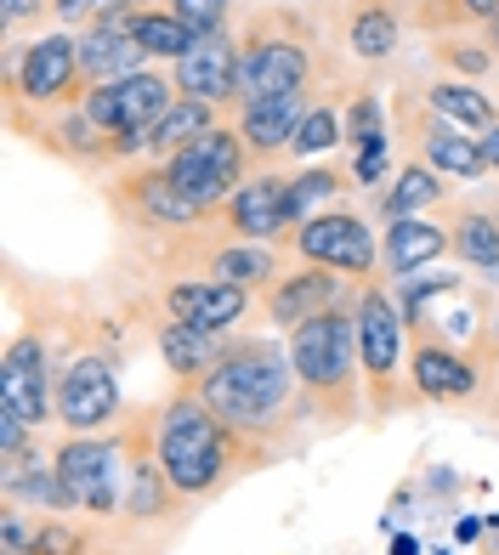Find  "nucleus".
<instances>
[{
  "label": "nucleus",
  "instance_id": "obj_41",
  "mask_svg": "<svg viewBox=\"0 0 499 555\" xmlns=\"http://www.w3.org/2000/svg\"><path fill=\"white\" fill-rule=\"evenodd\" d=\"M7 555H35V527L23 511H7Z\"/></svg>",
  "mask_w": 499,
  "mask_h": 555
},
{
  "label": "nucleus",
  "instance_id": "obj_7",
  "mask_svg": "<svg viewBox=\"0 0 499 555\" xmlns=\"http://www.w3.org/2000/svg\"><path fill=\"white\" fill-rule=\"evenodd\" d=\"M125 442L114 437H68L57 453H52V470L63 482V499L68 511H86V516H114L125 511Z\"/></svg>",
  "mask_w": 499,
  "mask_h": 555
},
{
  "label": "nucleus",
  "instance_id": "obj_26",
  "mask_svg": "<svg viewBox=\"0 0 499 555\" xmlns=\"http://www.w3.org/2000/svg\"><path fill=\"white\" fill-rule=\"evenodd\" d=\"M205 278L233 284V289H272V278H279V249L250 244V238H221L205 256Z\"/></svg>",
  "mask_w": 499,
  "mask_h": 555
},
{
  "label": "nucleus",
  "instance_id": "obj_10",
  "mask_svg": "<svg viewBox=\"0 0 499 555\" xmlns=\"http://www.w3.org/2000/svg\"><path fill=\"white\" fill-rule=\"evenodd\" d=\"M52 409L63 420L68 437H97L119 420V380H114V363L97 358V351H80L57 369V386H52Z\"/></svg>",
  "mask_w": 499,
  "mask_h": 555
},
{
  "label": "nucleus",
  "instance_id": "obj_21",
  "mask_svg": "<svg viewBox=\"0 0 499 555\" xmlns=\"http://www.w3.org/2000/svg\"><path fill=\"white\" fill-rule=\"evenodd\" d=\"M142 68H148V52L119 29L114 12L91 17L80 29V74H86V86H114V80H131V74H142Z\"/></svg>",
  "mask_w": 499,
  "mask_h": 555
},
{
  "label": "nucleus",
  "instance_id": "obj_11",
  "mask_svg": "<svg viewBox=\"0 0 499 555\" xmlns=\"http://www.w3.org/2000/svg\"><path fill=\"white\" fill-rule=\"evenodd\" d=\"M312 80V52L295 35H272L267 17L239 40V103L256 96H284V91H307Z\"/></svg>",
  "mask_w": 499,
  "mask_h": 555
},
{
  "label": "nucleus",
  "instance_id": "obj_28",
  "mask_svg": "<svg viewBox=\"0 0 499 555\" xmlns=\"http://www.w3.org/2000/svg\"><path fill=\"white\" fill-rule=\"evenodd\" d=\"M7 511H46V516L68 511L57 470H46L40 453H17V460H7Z\"/></svg>",
  "mask_w": 499,
  "mask_h": 555
},
{
  "label": "nucleus",
  "instance_id": "obj_24",
  "mask_svg": "<svg viewBox=\"0 0 499 555\" xmlns=\"http://www.w3.org/2000/svg\"><path fill=\"white\" fill-rule=\"evenodd\" d=\"M448 256L499 284V216L477 205H455L448 210Z\"/></svg>",
  "mask_w": 499,
  "mask_h": 555
},
{
  "label": "nucleus",
  "instance_id": "obj_15",
  "mask_svg": "<svg viewBox=\"0 0 499 555\" xmlns=\"http://www.w3.org/2000/svg\"><path fill=\"white\" fill-rule=\"evenodd\" d=\"M114 198L119 210L131 216L137 227H148V233H182V227H199L205 221V210L193 205V198L170 182V170L154 165V170H131L114 182Z\"/></svg>",
  "mask_w": 499,
  "mask_h": 555
},
{
  "label": "nucleus",
  "instance_id": "obj_5",
  "mask_svg": "<svg viewBox=\"0 0 499 555\" xmlns=\"http://www.w3.org/2000/svg\"><path fill=\"white\" fill-rule=\"evenodd\" d=\"M7 91H12V119H23V108L40 114H63L86 103V74H80V35H35L29 46L7 52Z\"/></svg>",
  "mask_w": 499,
  "mask_h": 555
},
{
  "label": "nucleus",
  "instance_id": "obj_50",
  "mask_svg": "<svg viewBox=\"0 0 499 555\" xmlns=\"http://www.w3.org/2000/svg\"><path fill=\"white\" fill-rule=\"evenodd\" d=\"M165 7H170V0H165Z\"/></svg>",
  "mask_w": 499,
  "mask_h": 555
},
{
  "label": "nucleus",
  "instance_id": "obj_2",
  "mask_svg": "<svg viewBox=\"0 0 499 555\" xmlns=\"http://www.w3.org/2000/svg\"><path fill=\"white\" fill-rule=\"evenodd\" d=\"M154 460L182 499H205L228 488L244 465H261V453L199 397V386H177L170 402L154 409Z\"/></svg>",
  "mask_w": 499,
  "mask_h": 555
},
{
  "label": "nucleus",
  "instance_id": "obj_30",
  "mask_svg": "<svg viewBox=\"0 0 499 555\" xmlns=\"http://www.w3.org/2000/svg\"><path fill=\"white\" fill-rule=\"evenodd\" d=\"M465 289V278L455 272H409V278H392V300H397V312H404V323L420 335L432 323V312L443 307V300H455Z\"/></svg>",
  "mask_w": 499,
  "mask_h": 555
},
{
  "label": "nucleus",
  "instance_id": "obj_45",
  "mask_svg": "<svg viewBox=\"0 0 499 555\" xmlns=\"http://www.w3.org/2000/svg\"><path fill=\"white\" fill-rule=\"evenodd\" d=\"M483 154H488V170H499V119L483 131Z\"/></svg>",
  "mask_w": 499,
  "mask_h": 555
},
{
  "label": "nucleus",
  "instance_id": "obj_8",
  "mask_svg": "<svg viewBox=\"0 0 499 555\" xmlns=\"http://www.w3.org/2000/svg\"><path fill=\"white\" fill-rule=\"evenodd\" d=\"M165 170L199 210L216 216L250 176V147H244V137L233 131V125H216V131H205L199 142H188L182 154H170Z\"/></svg>",
  "mask_w": 499,
  "mask_h": 555
},
{
  "label": "nucleus",
  "instance_id": "obj_35",
  "mask_svg": "<svg viewBox=\"0 0 499 555\" xmlns=\"http://www.w3.org/2000/svg\"><path fill=\"white\" fill-rule=\"evenodd\" d=\"M335 142H346V125H341V114L330 108V103H312L307 114H302V125H295V142H290V159H302V165H312V159H323Z\"/></svg>",
  "mask_w": 499,
  "mask_h": 555
},
{
  "label": "nucleus",
  "instance_id": "obj_34",
  "mask_svg": "<svg viewBox=\"0 0 499 555\" xmlns=\"http://www.w3.org/2000/svg\"><path fill=\"white\" fill-rule=\"evenodd\" d=\"M346 46H353V57H363V63H386L397 52V17L386 7H358L353 29H346Z\"/></svg>",
  "mask_w": 499,
  "mask_h": 555
},
{
  "label": "nucleus",
  "instance_id": "obj_13",
  "mask_svg": "<svg viewBox=\"0 0 499 555\" xmlns=\"http://www.w3.org/2000/svg\"><path fill=\"white\" fill-rule=\"evenodd\" d=\"M216 216L228 221V238L279 244L284 233H295V221H290V176H279L272 165L267 170H250L244 182H239V193Z\"/></svg>",
  "mask_w": 499,
  "mask_h": 555
},
{
  "label": "nucleus",
  "instance_id": "obj_17",
  "mask_svg": "<svg viewBox=\"0 0 499 555\" xmlns=\"http://www.w3.org/2000/svg\"><path fill=\"white\" fill-rule=\"evenodd\" d=\"M346 284H353V278L302 261L295 272H279V278H272V289H267V318L279 323L284 335H295V330H302V323H312L318 312H330V307H341V300H353V289H346Z\"/></svg>",
  "mask_w": 499,
  "mask_h": 555
},
{
  "label": "nucleus",
  "instance_id": "obj_6",
  "mask_svg": "<svg viewBox=\"0 0 499 555\" xmlns=\"http://www.w3.org/2000/svg\"><path fill=\"white\" fill-rule=\"evenodd\" d=\"M177 80L165 68H142L131 80H114V86H91L86 91V114L91 125L114 142V159H131V154H148V137L154 125L177 108Z\"/></svg>",
  "mask_w": 499,
  "mask_h": 555
},
{
  "label": "nucleus",
  "instance_id": "obj_31",
  "mask_svg": "<svg viewBox=\"0 0 499 555\" xmlns=\"http://www.w3.org/2000/svg\"><path fill=\"white\" fill-rule=\"evenodd\" d=\"M448 198V188H443V176L426 165V159H409L404 170L392 176V188H386V198H381V210H386V221H397V216H420V210H437Z\"/></svg>",
  "mask_w": 499,
  "mask_h": 555
},
{
  "label": "nucleus",
  "instance_id": "obj_16",
  "mask_svg": "<svg viewBox=\"0 0 499 555\" xmlns=\"http://www.w3.org/2000/svg\"><path fill=\"white\" fill-rule=\"evenodd\" d=\"M170 80H177V91L193 96V103H210V108L239 103V40H233L228 29L199 35L188 52L177 57Z\"/></svg>",
  "mask_w": 499,
  "mask_h": 555
},
{
  "label": "nucleus",
  "instance_id": "obj_20",
  "mask_svg": "<svg viewBox=\"0 0 499 555\" xmlns=\"http://www.w3.org/2000/svg\"><path fill=\"white\" fill-rule=\"evenodd\" d=\"M414 147H420V159H426L437 176H448V182H477V176H488L483 137H471V131H460V125L437 119L432 108L414 114Z\"/></svg>",
  "mask_w": 499,
  "mask_h": 555
},
{
  "label": "nucleus",
  "instance_id": "obj_36",
  "mask_svg": "<svg viewBox=\"0 0 499 555\" xmlns=\"http://www.w3.org/2000/svg\"><path fill=\"white\" fill-rule=\"evenodd\" d=\"M386 159H392V137H386V131L353 142V182H358V188H374V182L386 176Z\"/></svg>",
  "mask_w": 499,
  "mask_h": 555
},
{
  "label": "nucleus",
  "instance_id": "obj_40",
  "mask_svg": "<svg viewBox=\"0 0 499 555\" xmlns=\"http://www.w3.org/2000/svg\"><path fill=\"white\" fill-rule=\"evenodd\" d=\"M125 0H52V12L63 23H91V17H103V12H119Z\"/></svg>",
  "mask_w": 499,
  "mask_h": 555
},
{
  "label": "nucleus",
  "instance_id": "obj_37",
  "mask_svg": "<svg viewBox=\"0 0 499 555\" xmlns=\"http://www.w3.org/2000/svg\"><path fill=\"white\" fill-rule=\"evenodd\" d=\"M170 12H177L193 35H216V29H228L233 0H170Z\"/></svg>",
  "mask_w": 499,
  "mask_h": 555
},
{
  "label": "nucleus",
  "instance_id": "obj_29",
  "mask_svg": "<svg viewBox=\"0 0 499 555\" xmlns=\"http://www.w3.org/2000/svg\"><path fill=\"white\" fill-rule=\"evenodd\" d=\"M426 108L437 119H448V125H460V131H471V137H483L488 125L499 119L494 96L483 86H471V80H432L426 86Z\"/></svg>",
  "mask_w": 499,
  "mask_h": 555
},
{
  "label": "nucleus",
  "instance_id": "obj_27",
  "mask_svg": "<svg viewBox=\"0 0 499 555\" xmlns=\"http://www.w3.org/2000/svg\"><path fill=\"white\" fill-rule=\"evenodd\" d=\"M159 358H165L170 374H177V386H199L221 358V335H199V330H188V323L165 318L159 323Z\"/></svg>",
  "mask_w": 499,
  "mask_h": 555
},
{
  "label": "nucleus",
  "instance_id": "obj_48",
  "mask_svg": "<svg viewBox=\"0 0 499 555\" xmlns=\"http://www.w3.org/2000/svg\"><path fill=\"white\" fill-rule=\"evenodd\" d=\"M488 52H494V57H499V17H494V23H488Z\"/></svg>",
  "mask_w": 499,
  "mask_h": 555
},
{
  "label": "nucleus",
  "instance_id": "obj_42",
  "mask_svg": "<svg viewBox=\"0 0 499 555\" xmlns=\"http://www.w3.org/2000/svg\"><path fill=\"white\" fill-rule=\"evenodd\" d=\"M7 7V29H23V23H40L52 12V0H0Z\"/></svg>",
  "mask_w": 499,
  "mask_h": 555
},
{
  "label": "nucleus",
  "instance_id": "obj_38",
  "mask_svg": "<svg viewBox=\"0 0 499 555\" xmlns=\"http://www.w3.org/2000/svg\"><path fill=\"white\" fill-rule=\"evenodd\" d=\"M437 57H443L448 68H465V74H488V68H494V52H488V46H465V40H443Z\"/></svg>",
  "mask_w": 499,
  "mask_h": 555
},
{
  "label": "nucleus",
  "instance_id": "obj_3",
  "mask_svg": "<svg viewBox=\"0 0 499 555\" xmlns=\"http://www.w3.org/2000/svg\"><path fill=\"white\" fill-rule=\"evenodd\" d=\"M290 363H295V380H302L307 414L353 420L358 397H363L353 300H341V307H330V312H318L312 323H302V330L290 335Z\"/></svg>",
  "mask_w": 499,
  "mask_h": 555
},
{
  "label": "nucleus",
  "instance_id": "obj_18",
  "mask_svg": "<svg viewBox=\"0 0 499 555\" xmlns=\"http://www.w3.org/2000/svg\"><path fill=\"white\" fill-rule=\"evenodd\" d=\"M165 318L188 323L199 335H228L233 323L250 312V289H233V284H216V278H170L165 295H159Z\"/></svg>",
  "mask_w": 499,
  "mask_h": 555
},
{
  "label": "nucleus",
  "instance_id": "obj_33",
  "mask_svg": "<svg viewBox=\"0 0 499 555\" xmlns=\"http://www.w3.org/2000/svg\"><path fill=\"white\" fill-rule=\"evenodd\" d=\"M346 193V176L335 170V165H307L302 176H290V221L295 227H307L312 216H323V205H330V198H341Z\"/></svg>",
  "mask_w": 499,
  "mask_h": 555
},
{
  "label": "nucleus",
  "instance_id": "obj_22",
  "mask_svg": "<svg viewBox=\"0 0 499 555\" xmlns=\"http://www.w3.org/2000/svg\"><path fill=\"white\" fill-rule=\"evenodd\" d=\"M307 114V91H284V96H256V103H239V125L233 131L244 137L250 154H290L295 125Z\"/></svg>",
  "mask_w": 499,
  "mask_h": 555
},
{
  "label": "nucleus",
  "instance_id": "obj_9",
  "mask_svg": "<svg viewBox=\"0 0 499 555\" xmlns=\"http://www.w3.org/2000/svg\"><path fill=\"white\" fill-rule=\"evenodd\" d=\"M295 256L312 261V267H330L353 284H369L374 267H381V233H369V221L358 210H323L307 227L290 233Z\"/></svg>",
  "mask_w": 499,
  "mask_h": 555
},
{
  "label": "nucleus",
  "instance_id": "obj_49",
  "mask_svg": "<svg viewBox=\"0 0 499 555\" xmlns=\"http://www.w3.org/2000/svg\"><path fill=\"white\" fill-rule=\"evenodd\" d=\"M494 335H499V318H494Z\"/></svg>",
  "mask_w": 499,
  "mask_h": 555
},
{
  "label": "nucleus",
  "instance_id": "obj_43",
  "mask_svg": "<svg viewBox=\"0 0 499 555\" xmlns=\"http://www.w3.org/2000/svg\"><path fill=\"white\" fill-rule=\"evenodd\" d=\"M483 533H488L483 516H460V521H455V544H477Z\"/></svg>",
  "mask_w": 499,
  "mask_h": 555
},
{
  "label": "nucleus",
  "instance_id": "obj_39",
  "mask_svg": "<svg viewBox=\"0 0 499 555\" xmlns=\"http://www.w3.org/2000/svg\"><path fill=\"white\" fill-rule=\"evenodd\" d=\"M80 533H68L57 521H35V555H80Z\"/></svg>",
  "mask_w": 499,
  "mask_h": 555
},
{
  "label": "nucleus",
  "instance_id": "obj_14",
  "mask_svg": "<svg viewBox=\"0 0 499 555\" xmlns=\"http://www.w3.org/2000/svg\"><path fill=\"white\" fill-rule=\"evenodd\" d=\"M409 380H414L420 402H471L483 391V358H471L465 346L420 330L414 351H409Z\"/></svg>",
  "mask_w": 499,
  "mask_h": 555
},
{
  "label": "nucleus",
  "instance_id": "obj_46",
  "mask_svg": "<svg viewBox=\"0 0 499 555\" xmlns=\"http://www.w3.org/2000/svg\"><path fill=\"white\" fill-rule=\"evenodd\" d=\"M392 555H420V539L414 533H392Z\"/></svg>",
  "mask_w": 499,
  "mask_h": 555
},
{
  "label": "nucleus",
  "instance_id": "obj_23",
  "mask_svg": "<svg viewBox=\"0 0 499 555\" xmlns=\"http://www.w3.org/2000/svg\"><path fill=\"white\" fill-rule=\"evenodd\" d=\"M443 249H448V227L443 221L397 216V221H386V233H381V267H386V278H409L420 267H432Z\"/></svg>",
  "mask_w": 499,
  "mask_h": 555
},
{
  "label": "nucleus",
  "instance_id": "obj_47",
  "mask_svg": "<svg viewBox=\"0 0 499 555\" xmlns=\"http://www.w3.org/2000/svg\"><path fill=\"white\" fill-rule=\"evenodd\" d=\"M483 374H488V380H494V391H499V340L488 346V358H483Z\"/></svg>",
  "mask_w": 499,
  "mask_h": 555
},
{
  "label": "nucleus",
  "instance_id": "obj_25",
  "mask_svg": "<svg viewBox=\"0 0 499 555\" xmlns=\"http://www.w3.org/2000/svg\"><path fill=\"white\" fill-rule=\"evenodd\" d=\"M114 23H119V29L142 46L148 63H177V57L188 52V46L199 40V35H193L188 23H182L177 12H170V7H119V12H114Z\"/></svg>",
  "mask_w": 499,
  "mask_h": 555
},
{
  "label": "nucleus",
  "instance_id": "obj_1",
  "mask_svg": "<svg viewBox=\"0 0 499 555\" xmlns=\"http://www.w3.org/2000/svg\"><path fill=\"white\" fill-rule=\"evenodd\" d=\"M199 397H205L210 409L261 453V460L295 425V414L307 409L290 351L279 340H267V335L221 340V358H216V369L205 374V380H199Z\"/></svg>",
  "mask_w": 499,
  "mask_h": 555
},
{
  "label": "nucleus",
  "instance_id": "obj_19",
  "mask_svg": "<svg viewBox=\"0 0 499 555\" xmlns=\"http://www.w3.org/2000/svg\"><path fill=\"white\" fill-rule=\"evenodd\" d=\"M125 448H131V460H125V516H131V521H159V516H170L182 493L170 488V476H165L159 460H154V414L131 425Z\"/></svg>",
  "mask_w": 499,
  "mask_h": 555
},
{
  "label": "nucleus",
  "instance_id": "obj_4",
  "mask_svg": "<svg viewBox=\"0 0 499 555\" xmlns=\"http://www.w3.org/2000/svg\"><path fill=\"white\" fill-rule=\"evenodd\" d=\"M353 318H358V369H363V397L374 414H404L414 409V380H409V351L414 330L397 312L392 289L381 278L353 284Z\"/></svg>",
  "mask_w": 499,
  "mask_h": 555
},
{
  "label": "nucleus",
  "instance_id": "obj_32",
  "mask_svg": "<svg viewBox=\"0 0 499 555\" xmlns=\"http://www.w3.org/2000/svg\"><path fill=\"white\" fill-rule=\"evenodd\" d=\"M205 131H216V108H210V103H193V96H177V108H170V114L154 125V137H148V154L165 165L170 154H182V147L199 142Z\"/></svg>",
  "mask_w": 499,
  "mask_h": 555
},
{
  "label": "nucleus",
  "instance_id": "obj_44",
  "mask_svg": "<svg viewBox=\"0 0 499 555\" xmlns=\"http://www.w3.org/2000/svg\"><path fill=\"white\" fill-rule=\"evenodd\" d=\"M460 12L477 17V23H494L499 17V0H460Z\"/></svg>",
  "mask_w": 499,
  "mask_h": 555
},
{
  "label": "nucleus",
  "instance_id": "obj_12",
  "mask_svg": "<svg viewBox=\"0 0 499 555\" xmlns=\"http://www.w3.org/2000/svg\"><path fill=\"white\" fill-rule=\"evenodd\" d=\"M52 358H46V335L29 330L7 340V358H0V414L23 420L29 431H40L46 420H57L52 409Z\"/></svg>",
  "mask_w": 499,
  "mask_h": 555
}]
</instances>
